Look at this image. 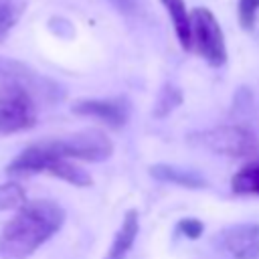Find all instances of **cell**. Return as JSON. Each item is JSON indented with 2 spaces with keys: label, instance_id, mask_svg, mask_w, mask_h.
Returning <instances> with one entry per match:
<instances>
[{
  "label": "cell",
  "instance_id": "6da1fadb",
  "mask_svg": "<svg viewBox=\"0 0 259 259\" xmlns=\"http://www.w3.org/2000/svg\"><path fill=\"white\" fill-rule=\"evenodd\" d=\"M65 208L55 200H30L0 233V259H28L65 225Z\"/></svg>",
  "mask_w": 259,
  "mask_h": 259
},
{
  "label": "cell",
  "instance_id": "7a4b0ae2",
  "mask_svg": "<svg viewBox=\"0 0 259 259\" xmlns=\"http://www.w3.org/2000/svg\"><path fill=\"white\" fill-rule=\"evenodd\" d=\"M34 87L26 83H8L0 87V136L26 132L36 125Z\"/></svg>",
  "mask_w": 259,
  "mask_h": 259
},
{
  "label": "cell",
  "instance_id": "3957f363",
  "mask_svg": "<svg viewBox=\"0 0 259 259\" xmlns=\"http://www.w3.org/2000/svg\"><path fill=\"white\" fill-rule=\"evenodd\" d=\"M190 142L221 156H253L259 152V138L245 125H217L190 136Z\"/></svg>",
  "mask_w": 259,
  "mask_h": 259
},
{
  "label": "cell",
  "instance_id": "277c9868",
  "mask_svg": "<svg viewBox=\"0 0 259 259\" xmlns=\"http://www.w3.org/2000/svg\"><path fill=\"white\" fill-rule=\"evenodd\" d=\"M192 51H196L210 67H223L227 63L225 32L214 14L204 8H192Z\"/></svg>",
  "mask_w": 259,
  "mask_h": 259
},
{
  "label": "cell",
  "instance_id": "5b68a950",
  "mask_svg": "<svg viewBox=\"0 0 259 259\" xmlns=\"http://www.w3.org/2000/svg\"><path fill=\"white\" fill-rule=\"evenodd\" d=\"M49 144L61 158H67V160L103 162L113 154V142L105 132L97 127H87L67 138L49 140Z\"/></svg>",
  "mask_w": 259,
  "mask_h": 259
},
{
  "label": "cell",
  "instance_id": "8992f818",
  "mask_svg": "<svg viewBox=\"0 0 259 259\" xmlns=\"http://www.w3.org/2000/svg\"><path fill=\"white\" fill-rule=\"evenodd\" d=\"M71 111L85 117H95L107 123L109 127H123L130 119L132 105L125 97H107V99H77L71 105Z\"/></svg>",
  "mask_w": 259,
  "mask_h": 259
},
{
  "label": "cell",
  "instance_id": "52a82bcc",
  "mask_svg": "<svg viewBox=\"0 0 259 259\" xmlns=\"http://www.w3.org/2000/svg\"><path fill=\"white\" fill-rule=\"evenodd\" d=\"M223 247L233 259L259 257V223H237L223 231Z\"/></svg>",
  "mask_w": 259,
  "mask_h": 259
},
{
  "label": "cell",
  "instance_id": "ba28073f",
  "mask_svg": "<svg viewBox=\"0 0 259 259\" xmlns=\"http://www.w3.org/2000/svg\"><path fill=\"white\" fill-rule=\"evenodd\" d=\"M150 176L158 182H164V184H174V186H180V188H190V190H196V188H206L208 182L202 174H198L196 170H190V168H180V166H174V164H152L148 168Z\"/></svg>",
  "mask_w": 259,
  "mask_h": 259
},
{
  "label": "cell",
  "instance_id": "9c48e42d",
  "mask_svg": "<svg viewBox=\"0 0 259 259\" xmlns=\"http://www.w3.org/2000/svg\"><path fill=\"white\" fill-rule=\"evenodd\" d=\"M49 152H51V158L45 166V174H51L55 178H61L73 186H79V188H85V186H91L93 184V178L87 170H83L81 166H77L73 160H67V158H61L49 144V140H45Z\"/></svg>",
  "mask_w": 259,
  "mask_h": 259
},
{
  "label": "cell",
  "instance_id": "30bf717a",
  "mask_svg": "<svg viewBox=\"0 0 259 259\" xmlns=\"http://www.w3.org/2000/svg\"><path fill=\"white\" fill-rule=\"evenodd\" d=\"M138 233H140V214L136 208H130L123 214L121 225H119V229L109 245V251L105 253L103 259H125L136 243Z\"/></svg>",
  "mask_w": 259,
  "mask_h": 259
},
{
  "label": "cell",
  "instance_id": "8fae6325",
  "mask_svg": "<svg viewBox=\"0 0 259 259\" xmlns=\"http://www.w3.org/2000/svg\"><path fill=\"white\" fill-rule=\"evenodd\" d=\"M160 2L172 20L180 47L184 51H192V18L190 12L186 10V2L184 0H160Z\"/></svg>",
  "mask_w": 259,
  "mask_h": 259
},
{
  "label": "cell",
  "instance_id": "7c38bea8",
  "mask_svg": "<svg viewBox=\"0 0 259 259\" xmlns=\"http://www.w3.org/2000/svg\"><path fill=\"white\" fill-rule=\"evenodd\" d=\"M231 190L241 196L245 194L259 196V156L251 158L235 172V176L231 178Z\"/></svg>",
  "mask_w": 259,
  "mask_h": 259
},
{
  "label": "cell",
  "instance_id": "4fadbf2b",
  "mask_svg": "<svg viewBox=\"0 0 259 259\" xmlns=\"http://www.w3.org/2000/svg\"><path fill=\"white\" fill-rule=\"evenodd\" d=\"M180 103H182V91H180L176 85L166 83V85L160 89L158 97H156V103H154L152 115H154V117H158V119H162V117L170 115V113H172Z\"/></svg>",
  "mask_w": 259,
  "mask_h": 259
},
{
  "label": "cell",
  "instance_id": "5bb4252c",
  "mask_svg": "<svg viewBox=\"0 0 259 259\" xmlns=\"http://www.w3.org/2000/svg\"><path fill=\"white\" fill-rule=\"evenodd\" d=\"M24 8H26L24 0H0V42L16 26L20 16L24 14Z\"/></svg>",
  "mask_w": 259,
  "mask_h": 259
},
{
  "label": "cell",
  "instance_id": "9a60e30c",
  "mask_svg": "<svg viewBox=\"0 0 259 259\" xmlns=\"http://www.w3.org/2000/svg\"><path fill=\"white\" fill-rule=\"evenodd\" d=\"M8 83H26L34 87V75L22 63L0 59V87Z\"/></svg>",
  "mask_w": 259,
  "mask_h": 259
},
{
  "label": "cell",
  "instance_id": "2e32d148",
  "mask_svg": "<svg viewBox=\"0 0 259 259\" xmlns=\"http://www.w3.org/2000/svg\"><path fill=\"white\" fill-rule=\"evenodd\" d=\"M26 200V192L18 182H4L0 184V210H12V208H20L24 206Z\"/></svg>",
  "mask_w": 259,
  "mask_h": 259
},
{
  "label": "cell",
  "instance_id": "e0dca14e",
  "mask_svg": "<svg viewBox=\"0 0 259 259\" xmlns=\"http://www.w3.org/2000/svg\"><path fill=\"white\" fill-rule=\"evenodd\" d=\"M257 14H259V0H239L237 16H239V24L243 30H253Z\"/></svg>",
  "mask_w": 259,
  "mask_h": 259
},
{
  "label": "cell",
  "instance_id": "ac0fdd59",
  "mask_svg": "<svg viewBox=\"0 0 259 259\" xmlns=\"http://www.w3.org/2000/svg\"><path fill=\"white\" fill-rule=\"evenodd\" d=\"M176 229L184 237H188V239H198L202 235V231H204V225H202V221H198L194 217H188V219H180L178 225H176Z\"/></svg>",
  "mask_w": 259,
  "mask_h": 259
},
{
  "label": "cell",
  "instance_id": "d6986e66",
  "mask_svg": "<svg viewBox=\"0 0 259 259\" xmlns=\"http://www.w3.org/2000/svg\"><path fill=\"white\" fill-rule=\"evenodd\" d=\"M121 14H134L138 8V0H109Z\"/></svg>",
  "mask_w": 259,
  "mask_h": 259
}]
</instances>
